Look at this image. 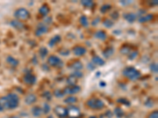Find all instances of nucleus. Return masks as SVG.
<instances>
[{
  "label": "nucleus",
  "mask_w": 158,
  "mask_h": 118,
  "mask_svg": "<svg viewBox=\"0 0 158 118\" xmlns=\"http://www.w3.org/2000/svg\"><path fill=\"white\" fill-rule=\"evenodd\" d=\"M6 110H15L20 105V98L15 93H10L4 96Z\"/></svg>",
  "instance_id": "obj_1"
},
{
  "label": "nucleus",
  "mask_w": 158,
  "mask_h": 118,
  "mask_svg": "<svg viewBox=\"0 0 158 118\" xmlns=\"http://www.w3.org/2000/svg\"><path fill=\"white\" fill-rule=\"evenodd\" d=\"M123 75L126 78H127L130 80L131 81H135V80H138L141 78L142 76V74H141V72L139 70H138L137 68H135L134 67H132V66H128V67H126L124 68L122 72Z\"/></svg>",
  "instance_id": "obj_2"
},
{
  "label": "nucleus",
  "mask_w": 158,
  "mask_h": 118,
  "mask_svg": "<svg viewBox=\"0 0 158 118\" xmlns=\"http://www.w3.org/2000/svg\"><path fill=\"white\" fill-rule=\"evenodd\" d=\"M86 105L89 109L94 110H103L105 107V102L100 98L96 97H92L88 98L86 102Z\"/></svg>",
  "instance_id": "obj_3"
},
{
  "label": "nucleus",
  "mask_w": 158,
  "mask_h": 118,
  "mask_svg": "<svg viewBox=\"0 0 158 118\" xmlns=\"http://www.w3.org/2000/svg\"><path fill=\"white\" fill-rule=\"evenodd\" d=\"M13 15L15 17L16 20L20 21H27L30 18V12L25 8H18V10L14 11Z\"/></svg>",
  "instance_id": "obj_4"
},
{
  "label": "nucleus",
  "mask_w": 158,
  "mask_h": 118,
  "mask_svg": "<svg viewBox=\"0 0 158 118\" xmlns=\"http://www.w3.org/2000/svg\"><path fill=\"white\" fill-rule=\"evenodd\" d=\"M48 66L54 67V68H62L64 63L62 61L61 58H59L58 56L55 55H51L48 58Z\"/></svg>",
  "instance_id": "obj_5"
},
{
  "label": "nucleus",
  "mask_w": 158,
  "mask_h": 118,
  "mask_svg": "<svg viewBox=\"0 0 158 118\" xmlns=\"http://www.w3.org/2000/svg\"><path fill=\"white\" fill-rule=\"evenodd\" d=\"M54 113L59 118H67L69 116L67 108L62 105H56L54 108Z\"/></svg>",
  "instance_id": "obj_6"
},
{
  "label": "nucleus",
  "mask_w": 158,
  "mask_h": 118,
  "mask_svg": "<svg viewBox=\"0 0 158 118\" xmlns=\"http://www.w3.org/2000/svg\"><path fill=\"white\" fill-rule=\"evenodd\" d=\"M23 82H24L25 84H26V85H29V86H32V85H34V84L37 83V76L34 74H32V73H28L23 76Z\"/></svg>",
  "instance_id": "obj_7"
},
{
  "label": "nucleus",
  "mask_w": 158,
  "mask_h": 118,
  "mask_svg": "<svg viewBox=\"0 0 158 118\" xmlns=\"http://www.w3.org/2000/svg\"><path fill=\"white\" fill-rule=\"evenodd\" d=\"M62 91L65 95H74L81 91V87L77 84L74 86H68L62 89Z\"/></svg>",
  "instance_id": "obj_8"
},
{
  "label": "nucleus",
  "mask_w": 158,
  "mask_h": 118,
  "mask_svg": "<svg viewBox=\"0 0 158 118\" xmlns=\"http://www.w3.org/2000/svg\"><path fill=\"white\" fill-rule=\"evenodd\" d=\"M72 52L75 56H78V57H81V56H83L86 54L87 50L86 48L83 46H80V45H76L72 48Z\"/></svg>",
  "instance_id": "obj_9"
},
{
  "label": "nucleus",
  "mask_w": 158,
  "mask_h": 118,
  "mask_svg": "<svg viewBox=\"0 0 158 118\" xmlns=\"http://www.w3.org/2000/svg\"><path fill=\"white\" fill-rule=\"evenodd\" d=\"M48 31V25L44 24H38V26L37 27V29L35 31V36L37 37L42 36L43 35L46 34Z\"/></svg>",
  "instance_id": "obj_10"
},
{
  "label": "nucleus",
  "mask_w": 158,
  "mask_h": 118,
  "mask_svg": "<svg viewBox=\"0 0 158 118\" xmlns=\"http://www.w3.org/2000/svg\"><path fill=\"white\" fill-rule=\"evenodd\" d=\"M68 115L70 116V117L76 118L78 116L80 115V110L79 108L74 105H70L67 107Z\"/></svg>",
  "instance_id": "obj_11"
},
{
  "label": "nucleus",
  "mask_w": 158,
  "mask_h": 118,
  "mask_svg": "<svg viewBox=\"0 0 158 118\" xmlns=\"http://www.w3.org/2000/svg\"><path fill=\"white\" fill-rule=\"evenodd\" d=\"M37 101V97L35 94H29L25 98V103L26 105H32Z\"/></svg>",
  "instance_id": "obj_12"
},
{
  "label": "nucleus",
  "mask_w": 158,
  "mask_h": 118,
  "mask_svg": "<svg viewBox=\"0 0 158 118\" xmlns=\"http://www.w3.org/2000/svg\"><path fill=\"white\" fill-rule=\"evenodd\" d=\"M50 10H51V9H50V6H49L48 4L44 3L39 9V13L43 17H46V16L48 15V13H50Z\"/></svg>",
  "instance_id": "obj_13"
},
{
  "label": "nucleus",
  "mask_w": 158,
  "mask_h": 118,
  "mask_svg": "<svg viewBox=\"0 0 158 118\" xmlns=\"http://www.w3.org/2000/svg\"><path fill=\"white\" fill-rule=\"evenodd\" d=\"M123 17L127 22H130V23H133L138 18V15L134 13H123Z\"/></svg>",
  "instance_id": "obj_14"
},
{
  "label": "nucleus",
  "mask_w": 158,
  "mask_h": 118,
  "mask_svg": "<svg viewBox=\"0 0 158 118\" xmlns=\"http://www.w3.org/2000/svg\"><path fill=\"white\" fill-rule=\"evenodd\" d=\"M94 36L95 38L97 39H99V40H101V41H105L107 39V33H106V31H104V30H98L95 32V34H94Z\"/></svg>",
  "instance_id": "obj_15"
},
{
  "label": "nucleus",
  "mask_w": 158,
  "mask_h": 118,
  "mask_svg": "<svg viewBox=\"0 0 158 118\" xmlns=\"http://www.w3.org/2000/svg\"><path fill=\"white\" fill-rule=\"evenodd\" d=\"M70 67L73 69H74V71L76 70H81L83 68V64L82 62L79 60H74L73 61V62L70 64Z\"/></svg>",
  "instance_id": "obj_16"
},
{
  "label": "nucleus",
  "mask_w": 158,
  "mask_h": 118,
  "mask_svg": "<svg viewBox=\"0 0 158 118\" xmlns=\"http://www.w3.org/2000/svg\"><path fill=\"white\" fill-rule=\"evenodd\" d=\"M11 25L13 27V29H15L16 30H22L24 29V24L22 23V21H18V20H13L11 21Z\"/></svg>",
  "instance_id": "obj_17"
},
{
  "label": "nucleus",
  "mask_w": 158,
  "mask_h": 118,
  "mask_svg": "<svg viewBox=\"0 0 158 118\" xmlns=\"http://www.w3.org/2000/svg\"><path fill=\"white\" fill-rule=\"evenodd\" d=\"M154 19V14L153 13H148L145 16H142L138 18V21L140 23H146L149 21H151Z\"/></svg>",
  "instance_id": "obj_18"
},
{
  "label": "nucleus",
  "mask_w": 158,
  "mask_h": 118,
  "mask_svg": "<svg viewBox=\"0 0 158 118\" xmlns=\"http://www.w3.org/2000/svg\"><path fill=\"white\" fill-rule=\"evenodd\" d=\"M92 63L96 66H103L105 64V61L99 56H94L92 58Z\"/></svg>",
  "instance_id": "obj_19"
},
{
  "label": "nucleus",
  "mask_w": 158,
  "mask_h": 118,
  "mask_svg": "<svg viewBox=\"0 0 158 118\" xmlns=\"http://www.w3.org/2000/svg\"><path fill=\"white\" fill-rule=\"evenodd\" d=\"M32 116L33 117H40V116L43 115V110H42V107H40V106H37V105H36V106H33L32 108Z\"/></svg>",
  "instance_id": "obj_20"
},
{
  "label": "nucleus",
  "mask_w": 158,
  "mask_h": 118,
  "mask_svg": "<svg viewBox=\"0 0 158 118\" xmlns=\"http://www.w3.org/2000/svg\"><path fill=\"white\" fill-rule=\"evenodd\" d=\"M114 53H115V49L112 47H108L103 50L102 54L105 58H109L110 57H112L114 54Z\"/></svg>",
  "instance_id": "obj_21"
},
{
  "label": "nucleus",
  "mask_w": 158,
  "mask_h": 118,
  "mask_svg": "<svg viewBox=\"0 0 158 118\" xmlns=\"http://www.w3.org/2000/svg\"><path fill=\"white\" fill-rule=\"evenodd\" d=\"M61 39L62 38L60 36H59V35H55V36L52 37V38L48 41V46L50 47H55V45L58 44V43L61 41Z\"/></svg>",
  "instance_id": "obj_22"
},
{
  "label": "nucleus",
  "mask_w": 158,
  "mask_h": 118,
  "mask_svg": "<svg viewBox=\"0 0 158 118\" xmlns=\"http://www.w3.org/2000/svg\"><path fill=\"white\" fill-rule=\"evenodd\" d=\"M6 62L12 67H17L19 65V61L15 58H13V56H7Z\"/></svg>",
  "instance_id": "obj_23"
},
{
  "label": "nucleus",
  "mask_w": 158,
  "mask_h": 118,
  "mask_svg": "<svg viewBox=\"0 0 158 118\" xmlns=\"http://www.w3.org/2000/svg\"><path fill=\"white\" fill-rule=\"evenodd\" d=\"M78 102V98L75 97L74 95H70V96H67L64 99V102L66 104L68 105H74V103Z\"/></svg>",
  "instance_id": "obj_24"
},
{
  "label": "nucleus",
  "mask_w": 158,
  "mask_h": 118,
  "mask_svg": "<svg viewBox=\"0 0 158 118\" xmlns=\"http://www.w3.org/2000/svg\"><path fill=\"white\" fill-rule=\"evenodd\" d=\"M132 48L128 45H123L121 47V48L119 49V51L123 55H129L130 53L132 51Z\"/></svg>",
  "instance_id": "obj_25"
},
{
  "label": "nucleus",
  "mask_w": 158,
  "mask_h": 118,
  "mask_svg": "<svg viewBox=\"0 0 158 118\" xmlns=\"http://www.w3.org/2000/svg\"><path fill=\"white\" fill-rule=\"evenodd\" d=\"M79 22L81 24V26L84 28H88L89 25V22H88V17L86 15H81L79 18Z\"/></svg>",
  "instance_id": "obj_26"
},
{
  "label": "nucleus",
  "mask_w": 158,
  "mask_h": 118,
  "mask_svg": "<svg viewBox=\"0 0 158 118\" xmlns=\"http://www.w3.org/2000/svg\"><path fill=\"white\" fill-rule=\"evenodd\" d=\"M77 80H78V79L75 78L74 76H72V75H70L67 78V83L68 84V86H74V85H76Z\"/></svg>",
  "instance_id": "obj_27"
},
{
  "label": "nucleus",
  "mask_w": 158,
  "mask_h": 118,
  "mask_svg": "<svg viewBox=\"0 0 158 118\" xmlns=\"http://www.w3.org/2000/svg\"><path fill=\"white\" fill-rule=\"evenodd\" d=\"M113 114H115V117L117 118H122L124 116V111L122 108L116 107L114 110V113Z\"/></svg>",
  "instance_id": "obj_28"
},
{
  "label": "nucleus",
  "mask_w": 158,
  "mask_h": 118,
  "mask_svg": "<svg viewBox=\"0 0 158 118\" xmlns=\"http://www.w3.org/2000/svg\"><path fill=\"white\" fill-rule=\"evenodd\" d=\"M48 54V50L44 47H40L39 50V55H40V58H42V59L45 58Z\"/></svg>",
  "instance_id": "obj_29"
},
{
  "label": "nucleus",
  "mask_w": 158,
  "mask_h": 118,
  "mask_svg": "<svg viewBox=\"0 0 158 118\" xmlns=\"http://www.w3.org/2000/svg\"><path fill=\"white\" fill-rule=\"evenodd\" d=\"M114 24H115V22H114V21H112V19L106 18L104 20V21H103L104 26H105V28H107V29H111V28H112V27L114 26Z\"/></svg>",
  "instance_id": "obj_30"
},
{
  "label": "nucleus",
  "mask_w": 158,
  "mask_h": 118,
  "mask_svg": "<svg viewBox=\"0 0 158 118\" xmlns=\"http://www.w3.org/2000/svg\"><path fill=\"white\" fill-rule=\"evenodd\" d=\"M81 4L84 7L86 8H92L94 6L93 1H91V0H82L81 1Z\"/></svg>",
  "instance_id": "obj_31"
},
{
  "label": "nucleus",
  "mask_w": 158,
  "mask_h": 118,
  "mask_svg": "<svg viewBox=\"0 0 158 118\" xmlns=\"http://www.w3.org/2000/svg\"><path fill=\"white\" fill-rule=\"evenodd\" d=\"M110 10H112V5H110V4H105L100 8V11L101 13H106Z\"/></svg>",
  "instance_id": "obj_32"
},
{
  "label": "nucleus",
  "mask_w": 158,
  "mask_h": 118,
  "mask_svg": "<svg viewBox=\"0 0 158 118\" xmlns=\"http://www.w3.org/2000/svg\"><path fill=\"white\" fill-rule=\"evenodd\" d=\"M53 95L55 98H61L64 97L65 96L64 93H63V91H62V90H60V89L55 90V91H54Z\"/></svg>",
  "instance_id": "obj_33"
},
{
  "label": "nucleus",
  "mask_w": 158,
  "mask_h": 118,
  "mask_svg": "<svg viewBox=\"0 0 158 118\" xmlns=\"http://www.w3.org/2000/svg\"><path fill=\"white\" fill-rule=\"evenodd\" d=\"M117 102L123 105H126V106L131 105V102H130L128 99L125 98H119V99L117 100Z\"/></svg>",
  "instance_id": "obj_34"
},
{
  "label": "nucleus",
  "mask_w": 158,
  "mask_h": 118,
  "mask_svg": "<svg viewBox=\"0 0 158 118\" xmlns=\"http://www.w3.org/2000/svg\"><path fill=\"white\" fill-rule=\"evenodd\" d=\"M42 110H43L44 114H48L50 113V111H51V106L48 102H45L44 104L43 107H42Z\"/></svg>",
  "instance_id": "obj_35"
},
{
  "label": "nucleus",
  "mask_w": 158,
  "mask_h": 118,
  "mask_svg": "<svg viewBox=\"0 0 158 118\" xmlns=\"http://www.w3.org/2000/svg\"><path fill=\"white\" fill-rule=\"evenodd\" d=\"M138 50H132L131 52L130 53V54L128 55V59L129 60H134L135 58H138Z\"/></svg>",
  "instance_id": "obj_36"
},
{
  "label": "nucleus",
  "mask_w": 158,
  "mask_h": 118,
  "mask_svg": "<svg viewBox=\"0 0 158 118\" xmlns=\"http://www.w3.org/2000/svg\"><path fill=\"white\" fill-rule=\"evenodd\" d=\"M52 94H51L50 91H44L42 94V97L44 98H45L46 100H48V101H49V100H51V98H52Z\"/></svg>",
  "instance_id": "obj_37"
},
{
  "label": "nucleus",
  "mask_w": 158,
  "mask_h": 118,
  "mask_svg": "<svg viewBox=\"0 0 158 118\" xmlns=\"http://www.w3.org/2000/svg\"><path fill=\"white\" fill-rule=\"evenodd\" d=\"M150 68L151 72H153L154 73H157L158 72V66L157 63H151L150 65Z\"/></svg>",
  "instance_id": "obj_38"
},
{
  "label": "nucleus",
  "mask_w": 158,
  "mask_h": 118,
  "mask_svg": "<svg viewBox=\"0 0 158 118\" xmlns=\"http://www.w3.org/2000/svg\"><path fill=\"white\" fill-rule=\"evenodd\" d=\"M71 75L74 76L75 78H77V79L81 78V77L83 76V73H82L81 70H76V71H74V73H73Z\"/></svg>",
  "instance_id": "obj_39"
},
{
  "label": "nucleus",
  "mask_w": 158,
  "mask_h": 118,
  "mask_svg": "<svg viewBox=\"0 0 158 118\" xmlns=\"http://www.w3.org/2000/svg\"><path fill=\"white\" fill-rule=\"evenodd\" d=\"M5 110V99H4V97H2L0 98V112H3Z\"/></svg>",
  "instance_id": "obj_40"
},
{
  "label": "nucleus",
  "mask_w": 158,
  "mask_h": 118,
  "mask_svg": "<svg viewBox=\"0 0 158 118\" xmlns=\"http://www.w3.org/2000/svg\"><path fill=\"white\" fill-rule=\"evenodd\" d=\"M110 16H111V18H112V21L113 20L115 21V20H117V19H119V12H117V11H115V12L111 13Z\"/></svg>",
  "instance_id": "obj_41"
},
{
  "label": "nucleus",
  "mask_w": 158,
  "mask_h": 118,
  "mask_svg": "<svg viewBox=\"0 0 158 118\" xmlns=\"http://www.w3.org/2000/svg\"><path fill=\"white\" fill-rule=\"evenodd\" d=\"M148 118H158L157 110H154L153 112H151L148 116Z\"/></svg>",
  "instance_id": "obj_42"
},
{
  "label": "nucleus",
  "mask_w": 158,
  "mask_h": 118,
  "mask_svg": "<svg viewBox=\"0 0 158 118\" xmlns=\"http://www.w3.org/2000/svg\"><path fill=\"white\" fill-rule=\"evenodd\" d=\"M100 17H96V18L93 19V20L92 21V25L97 26V24L100 23Z\"/></svg>",
  "instance_id": "obj_43"
},
{
  "label": "nucleus",
  "mask_w": 158,
  "mask_h": 118,
  "mask_svg": "<svg viewBox=\"0 0 158 118\" xmlns=\"http://www.w3.org/2000/svg\"><path fill=\"white\" fill-rule=\"evenodd\" d=\"M41 68H42L44 71H45V72H49V71H50L49 66L48 65V64H45V63L42 64V66H41Z\"/></svg>",
  "instance_id": "obj_44"
},
{
  "label": "nucleus",
  "mask_w": 158,
  "mask_h": 118,
  "mask_svg": "<svg viewBox=\"0 0 158 118\" xmlns=\"http://www.w3.org/2000/svg\"><path fill=\"white\" fill-rule=\"evenodd\" d=\"M59 54L61 55H63V56H67V55H69V54H70V51H69V50H66L65 49L64 50H59Z\"/></svg>",
  "instance_id": "obj_45"
},
{
  "label": "nucleus",
  "mask_w": 158,
  "mask_h": 118,
  "mask_svg": "<svg viewBox=\"0 0 158 118\" xmlns=\"http://www.w3.org/2000/svg\"><path fill=\"white\" fill-rule=\"evenodd\" d=\"M87 67H88L89 70H93V69L96 68V66H94L93 63H88V65H87Z\"/></svg>",
  "instance_id": "obj_46"
},
{
  "label": "nucleus",
  "mask_w": 158,
  "mask_h": 118,
  "mask_svg": "<svg viewBox=\"0 0 158 118\" xmlns=\"http://www.w3.org/2000/svg\"><path fill=\"white\" fill-rule=\"evenodd\" d=\"M105 116L107 117L108 118H112L113 116V113L112 112H111V111H107V113H106V114H105Z\"/></svg>",
  "instance_id": "obj_47"
},
{
  "label": "nucleus",
  "mask_w": 158,
  "mask_h": 118,
  "mask_svg": "<svg viewBox=\"0 0 158 118\" xmlns=\"http://www.w3.org/2000/svg\"><path fill=\"white\" fill-rule=\"evenodd\" d=\"M150 3L151 4L152 6H157L158 2L157 1V0H155V1H151V2H150Z\"/></svg>",
  "instance_id": "obj_48"
},
{
  "label": "nucleus",
  "mask_w": 158,
  "mask_h": 118,
  "mask_svg": "<svg viewBox=\"0 0 158 118\" xmlns=\"http://www.w3.org/2000/svg\"><path fill=\"white\" fill-rule=\"evenodd\" d=\"M100 86L102 87H104L106 86V83L105 81H100Z\"/></svg>",
  "instance_id": "obj_49"
},
{
  "label": "nucleus",
  "mask_w": 158,
  "mask_h": 118,
  "mask_svg": "<svg viewBox=\"0 0 158 118\" xmlns=\"http://www.w3.org/2000/svg\"><path fill=\"white\" fill-rule=\"evenodd\" d=\"M8 118H20V117H18V116L13 115V116H11V117H9Z\"/></svg>",
  "instance_id": "obj_50"
},
{
  "label": "nucleus",
  "mask_w": 158,
  "mask_h": 118,
  "mask_svg": "<svg viewBox=\"0 0 158 118\" xmlns=\"http://www.w3.org/2000/svg\"><path fill=\"white\" fill-rule=\"evenodd\" d=\"M88 118H97V117H96V116H90V117H88Z\"/></svg>",
  "instance_id": "obj_51"
},
{
  "label": "nucleus",
  "mask_w": 158,
  "mask_h": 118,
  "mask_svg": "<svg viewBox=\"0 0 158 118\" xmlns=\"http://www.w3.org/2000/svg\"><path fill=\"white\" fill-rule=\"evenodd\" d=\"M48 118H54V117L52 115H50V116H48Z\"/></svg>",
  "instance_id": "obj_52"
},
{
  "label": "nucleus",
  "mask_w": 158,
  "mask_h": 118,
  "mask_svg": "<svg viewBox=\"0 0 158 118\" xmlns=\"http://www.w3.org/2000/svg\"><path fill=\"white\" fill-rule=\"evenodd\" d=\"M69 118H74V117H69Z\"/></svg>",
  "instance_id": "obj_53"
}]
</instances>
